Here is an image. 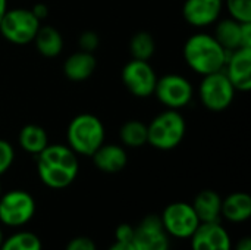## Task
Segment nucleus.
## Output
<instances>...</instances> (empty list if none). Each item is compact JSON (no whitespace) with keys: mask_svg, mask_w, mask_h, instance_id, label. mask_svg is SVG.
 <instances>
[{"mask_svg":"<svg viewBox=\"0 0 251 250\" xmlns=\"http://www.w3.org/2000/svg\"><path fill=\"white\" fill-rule=\"evenodd\" d=\"M132 237H134V227L129 224H121L115 231V240L132 242Z\"/></svg>","mask_w":251,"mask_h":250,"instance_id":"29","label":"nucleus"},{"mask_svg":"<svg viewBox=\"0 0 251 250\" xmlns=\"http://www.w3.org/2000/svg\"><path fill=\"white\" fill-rule=\"evenodd\" d=\"M7 10V0H0V21Z\"/></svg>","mask_w":251,"mask_h":250,"instance_id":"34","label":"nucleus"},{"mask_svg":"<svg viewBox=\"0 0 251 250\" xmlns=\"http://www.w3.org/2000/svg\"><path fill=\"white\" fill-rule=\"evenodd\" d=\"M229 18L238 22H251V0H225Z\"/></svg>","mask_w":251,"mask_h":250,"instance_id":"25","label":"nucleus"},{"mask_svg":"<svg viewBox=\"0 0 251 250\" xmlns=\"http://www.w3.org/2000/svg\"><path fill=\"white\" fill-rule=\"evenodd\" d=\"M3 240H4V233H3V230H1V227H0V248H1Z\"/></svg>","mask_w":251,"mask_h":250,"instance_id":"35","label":"nucleus"},{"mask_svg":"<svg viewBox=\"0 0 251 250\" xmlns=\"http://www.w3.org/2000/svg\"><path fill=\"white\" fill-rule=\"evenodd\" d=\"M15 162V149L10 141L0 139V177L6 174Z\"/></svg>","mask_w":251,"mask_h":250,"instance_id":"26","label":"nucleus"},{"mask_svg":"<svg viewBox=\"0 0 251 250\" xmlns=\"http://www.w3.org/2000/svg\"><path fill=\"white\" fill-rule=\"evenodd\" d=\"M78 46H79V50L94 53L100 46V37L96 31L87 29V31L81 32V35L78 38Z\"/></svg>","mask_w":251,"mask_h":250,"instance_id":"27","label":"nucleus"},{"mask_svg":"<svg viewBox=\"0 0 251 250\" xmlns=\"http://www.w3.org/2000/svg\"><path fill=\"white\" fill-rule=\"evenodd\" d=\"M106 130L101 119L93 113H79L66 128V143L78 156H90L104 143Z\"/></svg>","mask_w":251,"mask_h":250,"instance_id":"3","label":"nucleus"},{"mask_svg":"<svg viewBox=\"0 0 251 250\" xmlns=\"http://www.w3.org/2000/svg\"><path fill=\"white\" fill-rule=\"evenodd\" d=\"M232 250H251V239L250 237H241L235 246L232 245Z\"/></svg>","mask_w":251,"mask_h":250,"instance_id":"33","label":"nucleus"},{"mask_svg":"<svg viewBox=\"0 0 251 250\" xmlns=\"http://www.w3.org/2000/svg\"><path fill=\"white\" fill-rule=\"evenodd\" d=\"M160 221L169 237L181 240L190 239L200 225V220L193 205L187 202H174L168 205L160 215Z\"/></svg>","mask_w":251,"mask_h":250,"instance_id":"9","label":"nucleus"},{"mask_svg":"<svg viewBox=\"0 0 251 250\" xmlns=\"http://www.w3.org/2000/svg\"><path fill=\"white\" fill-rule=\"evenodd\" d=\"M221 215L232 224L249 221L251 217V196L246 192L228 194L225 199H222Z\"/></svg>","mask_w":251,"mask_h":250,"instance_id":"17","label":"nucleus"},{"mask_svg":"<svg viewBox=\"0 0 251 250\" xmlns=\"http://www.w3.org/2000/svg\"><path fill=\"white\" fill-rule=\"evenodd\" d=\"M224 72L237 91L247 93L251 90V49L240 47L228 53Z\"/></svg>","mask_w":251,"mask_h":250,"instance_id":"12","label":"nucleus"},{"mask_svg":"<svg viewBox=\"0 0 251 250\" xmlns=\"http://www.w3.org/2000/svg\"><path fill=\"white\" fill-rule=\"evenodd\" d=\"M200 222H218L221 221L222 197L215 190H201L191 203Z\"/></svg>","mask_w":251,"mask_h":250,"instance_id":"18","label":"nucleus"},{"mask_svg":"<svg viewBox=\"0 0 251 250\" xmlns=\"http://www.w3.org/2000/svg\"><path fill=\"white\" fill-rule=\"evenodd\" d=\"M156 99L166 109L181 111L188 106L194 97V88L188 78L179 74H166L157 78L154 93Z\"/></svg>","mask_w":251,"mask_h":250,"instance_id":"8","label":"nucleus"},{"mask_svg":"<svg viewBox=\"0 0 251 250\" xmlns=\"http://www.w3.org/2000/svg\"><path fill=\"white\" fill-rule=\"evenodd\" d=\"M107 250H135L134 249V245L132 242H119V240H115V243L109 248Z\"/></svg>","mask_w":251,"mask_h":250,"instance_id":"32","label":"nucleus"},{"mask_svg":"<svg viewBox=\"0 0 251 250\" xmlns=\"http://www.w3.org/2000/svg\"><path fill=\"white\" fill-rule=\"evenodd\" d=\"M97 68L94 53L78 50L69 55L63 62V74L72 83H82L88 80Z\"/></svg>","mask_w":251,"mask_h":250,"instance_id":"16","label":"nucleus"},{"mask_svg":"<svg viewBox=\"0 0 251 250\" xmlns=\"http://www.w3.org/2000/svg\"><path fill=\"white\" fill-rule=\"evenodd\" d=\"M35 158L38 178L46 187L51 190L66 189L78 177V155L68 144L49 143V146Z\"/></svg>","mask_w":251,"mask_h":250,"instance_id":"1","label":"nucleus"},{"mask_svg":"<svg viewBox=\"0 0 251 250\" xmlns=\"http://www.w3.org/2000/svg\"><path fill=\"white\" fill-rule=\"evenodd\" d=\"M18 143L25 153L37 156L49 146V136L41 125L26 124L21 128L18 134Z\"/></svg>","mask_w":251,"mask_h":250,"instance_id":"20","label":"nucleus"},{"mask_svg":"<svg viewBox=\"0 0 251 250\" xmlns=\"http://www.w3.org/2000/svg\"><path fill=\"white\" fill-rule=\"evenodd\" d=\"M215 24L213 37L228 53L241 47V22L232 18H219Z\"/></svg>","mask_w":251,"mask_h":250,"instance_id":"21","label":"nucleus"},{"mask_svg":"<svg viewBox=\"0 0 251 250\" xmlns=\"http://www.w3.org/2000/svg\"><path fill=\"white\" fill-rule=\"evenodd\" d=\"M125 88L138 99H147L153 96L157 83V74L149 60L131 59L125 63L121 72Z\"/></svg>","mask_w":251,"mask_h":250,"instance_id":"10","label":"nucleus"},{"mask_svg":"<svg viewBox=\"0 0 251 250\" xmlns=\"http://www.w3.org/2000/svg\"><path fill=\"white\" fill-rule=\"evenodd\" d=\"M119 140L124 147L140 149L147 144V124L140 119H129L119 128Z\"/></svg>","mask_w":251,"mask_h":250,"instance_id":"22","label":"nucleus"},{"mask_svg":"<svg viewBox=\"0 0 251 250\" xmlns=\"http://www.w3.org/2000/svg\"><path fill=\"white\" fill-rule=\"evenodd\" d=\"M190 240L191 250H232L231 236L221 221L200 222Z\"/></svg>","mask_w":251,"mask_h":250,"instance_id":"13","label":"nucleus"},{"mask_svg":"<svg viewBox=\"0 0 251 250\" xmlns=\"http://www.w3.org/2000/svg\"><path fill=\"white\" fill-rule=\"evenodd\" d=\"M187 133L185 118L179 111L165 109L147 124V144L168 152L178 147Z\"/></svg>","mask_w":251,"mask_h":250,"instance_id":"4","label":"nucleus"},{"mask_svg":"<svg viewBox=\"0 0 251 250\" xmlns=\"http://www.w3.org/2000/svg\"><path fill=\"white\" fill-rule=\"evenodd\" d=\"M37 52L44 57H57L63 50V37L60 31L51 25H41L37 31L34 41Z\"/></svg>","mask_w":251,"mask_h":250,"instance_id":"19","label":"nucleus"},{"mask_svg":"<svg viewBox=\"0 0 251 250\" xmlns=\"http://www.w3.org/2000/svg\"><path fill=\"white\" fill-rule=\"evenodd\" d=\"M65 250H97V246H96L94 240H91L90 237L79 236V237L72 239L66 245V249Z\"/></svg>","mask_w":251,"mask_h":250,"instance_id":"28","label":"nucleus"},{"mask_svg":"<svg viewBox=\"0 0 251 250\" xmlns=\"http://www.w3.org/2000/svg\"><path fill=\"white\" fill-rule=\"evenodd\" d=\"M0 250H43V243L31 231H18L3 240Z\"/></svg>","mask_w":251,"mask_h":250,"instance_id":"24","label":"nucleus"},{"mask_svg":"<svg viewBox=\"0 0 251 250\" xmlns=\"http://www.w3.org/2000/svg\"><path fill=\"white\" fill-rule=\"evenodd\" d=\"M156 52V40L147 31L135 32L129 40V53L132 59L150 60Z\"/></svg>","mask_w":251,"mask_h":250,"instance_id":"23","label":"nucleus"},{"mask_svg":"<svg viewBox=\"0 0 251 250\" xmlns=\"http://www.w3.org/2000/svg\"><path fill=\"white\" fill-rule=\"evenodd\" d=\"M222 9L224 0H185L182 4V16L188 25L206 28L221 18Z\"/></svg>","mask_w":251,"mask_h":250,"instance_id":"14","label":"nucleus"},{"mask_svg":"<svg viewBox=\"0 0 251 250\" xmlns=\"http://www.w3.org/2000/svg\"><path fill=\"white\" fill-rule=\"evenodd\" d=\"M94 167L104 174H118L128 164V155L122 144L103 143L91 155Z\"/></svg>","mask_w":251,"mask_h":250,"instance_id":"15","label":"nucleus"},{"mask_svg":"<svg viewBox=\"0 0 251 250\" xmlns=\"http://www.w3.org/2000/svg\"><path fill=\"white\" fill-rule=\"evenodd\" d=\"M235 93L237 90L231 84L224 69L203 75L199 85V99L210 112L226 111L232 105Z\"/></svg>","mask_w":251,"mask_h":250,"instance_id":"6","label":"nucleus"},{"mask_svg":"<svg viewBox=\"0 0 251 250\" xmlns=\"http://www.w3.org/2000/svg\"><path fill=\"white\" fill-rule=\"evenodd\" d=\"M0 196H1V184H0Z\"/></svg>","mask_w":251,"mask_h":250,"instance_id":"36","label":"nucleus"},{"mask_svg":"<svg viewBox=\"0 0 251 250\" xmlns=\"http://www.w3.org/2000/svg\"><path fill=\"white\" fill-rule=\"evenodd\" d=\"M40 27L41 21L35 18L31 9L7 7L0 21V34L6 41L15 46H25L34 41Z\"/></svg>","mask_w":251,"mask_h":250,"instance_id":"5","label":"nucleus"},{"mask_svg":"<svg viewBox=\"0 0 251 250\" xmlns=\"http://www.w3.org/2000/svg\"><path fill=\"white\" fill-rule=\"evenodd\" d=\"M132 245L135 250H169L171 242L160 217L149 215L134 228Z\"/></svg>","mask_w":251,"mask_h":250,"instance_id":"11","label":"nucleus"},{"mask_svg":"<svg viewBox=\"0 0 251 250\" xmlns=\"http://www.w3.org/2000/svg\"><path fill=\"white\" fill-rule=\"evenodd\" d=\"M35 200L31 193L15 189L0 196V224L19 228L26 225L35 215Z\"/></svg>","mask_w":251,"mask_h":250,"instance_id":"7","label":"nucleus"},{"mask_svg":"<svg viewBox=\"0 0 251 250\" xmlns=\"http://www.w3.org/2000/svg\"><path fill=\"white\" fill-rule=\"evenodd\" d=\"M31 12L35 15V18L37 19H40V21H43V19H46L47 16H49V7H47V4H44V3H37V4H34L32 7H31Z\"/></svg>","mask_w":251,"mask_h":250,"instance_id":"31","label":"nucleus"},{"mask_svg":"<svg viewBox=\"0 0 251 250\" xmlns=\"http://www.w3.org/2000/svg\"><path fill=\"white\" fill-rule=\"evenodd\" d=\"M241 47L251 49V22H241Z\"/></svg>","mask_w":251,"mask_h":250,"instance_id":"30","label":"nucleus"},{"mask_svg":"<svg viewBox=\"0 0 251 250\" xmlns=\"http://www.w3.org/2000/svg\"><path fill=\"white\" fill-rule=\"evenodd\" d=\"M182 55L188 68L201 77L222 71L228 57V52L209 32L190 35L184 44Z\"/></svg>","mask_w":251,"mask_h":250,"instance_id":"2","label":"nucleus"}]
</instances>
